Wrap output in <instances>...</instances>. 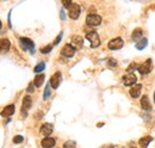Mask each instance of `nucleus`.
Here are the masks:
<instances>
[{
	"mask_svg": "<svg viewBox=\"0 0 155 148\" xmlns=\"http://www.w3.org/2000/svg\"><path fill=\"white\" fill-rule=\"evenodd\" d=\"M31 104H32L31 97H30V96H25L24 99H23V104H22V114H24V117L27 116L25 114H27V111L31 108Z\"/></svg>",
	"mask_w": 155,
	"mask_h": 148,
	"instance_id": "obj_8",
	"label": "nucleus"
},
{
	"mask_svg": "<svg viewBox=\"0 0 155 148\" xmlns=\"http://www.w3.org/2000/svg\"><path fill=\"white\" fill-rule=\"evenodd\" d=\"M60 15H61V19H62V20H64V19H66V15H64V12H63V10H61V12H60Z\"/></svg>",
	"mask_w": 155,
	"mask_h": 148,
	"instance_id": "obj_31",
	"label": "nucleus"
},
{
	"mask_svg": "<svg viewBox=\"0 0 155 148\" xmlns=\"http://www.w3.org/2000/svg\"><path fill=\"white\" fill-rule=\"evenodd\" d=\"M61 38H62V32L56 37V40H55V42H54V44H59V42L61 41Z\"/></svg>",
	"mask_w": 155,
	"mask_h": 148,
	"instance_id": "obj_29",
	"label": "nucleus"
},
{
	"mask_svg": "<svg viewBox=\"0 0 155 148\" xmlns=\"http://www.w3.org/2000/svg\"><path fill=\"white\" fill-rule=\"evenodd\" d=\"M86 38L91 42V47L92 48H97L100 45V38H99V35L96 31H91V32H87L86 34Z\"/></svg>",
	"mask_w": 155,
	"mask_h": 148,
	"instance_id": "obj_1",
	"label": "nucleus"
},
{
	"mask_svg": "<svg viewBox=\"0 0 155 148\" xmlns=\"http://www.w3.org/2000/svg\"><path fill=\"white\" fill-rule=\"evenodd\" d=\"M108 65H109V67H116V66H117V61L110 59V60L108 61Z\"/></svg>",
	"mask_w": 155,
	"mask_h": 148,
	"instance_id": "obj_27",
	"label": "nucleus"
},
{
	"mask_svg": "<svg viewBox=\"0 0 155 148\" xmlns=\"http://www.w3.org/2000/svg\"><path fill=\"white\" fill-rule=\"evenodd\" d=\"M64 148H76V147H75V142H73V141H67L66 143H64Z\"/></svg>",
	"mask_w": 155,
	"mask_h": 148,
	"instance_id": "obj_25",
	"label": "nucleus"
},
{
	"mask_svg": "<svg viewBox=\"0 0 155 148\" xmlns=\"http://www.w3.org/2000/svg\"><path fill=\"white\" fill-rule=\"evenodd\" d=\"M123 45H124L123 40L121 37H116V38H113L109 42L108 47H109V49H111V50H118V49H121Z\"/></svg>",
	"mask_w": 155,
	"mask_h": 148,
	"instance_id": "obj_3",
	"label": "nucleus"
},
{
	"mask_svg": "<svg viewBox=\"0 0 155 148\" xmlns=\"http://www.w3.org/2000/svg\"><path fill=\"white\" fill-rule=\"evenodd\" d=\"M142 35H143V31H142V29H135L133 35H131V38L133 41H140L142 38Z\"/></svg>",
	"mask_w": 155,
	"mask_h": 148,
	"instance_id": "obj_19",
	"label": "nucleus"
},
{
	"mask_svg": "<svg viewBox=\"0 0 155 148\" xmlns=\"http://www.w3.org/2000/svg\"><path fill=\"white\" fill-rule=\"evenodd\" d=\"M101 148H115L113 145H105V146H103Z\"/></svg>",
	"mask_w": 155,
	"mask_h": 148,
	"instance_id": "obj_33",
	"label": "nucleus"
},
{
	"mask_svg": "<svg viewBox=\"0 0 155 148\" xmlns=\"http://www.w3.org/2000/svg\"><path fill=\"white\" fill-rule=\"evenodd\" d=\"M15 110H16L15 105L13 104H10L6 108H4V110L1 111V116L3 117H10V116H12V115L15 114Z\"/></svg>",
	"mask_w": 155,
	"mask_h": 148,
	"instance_id": "obj_14",
	"label": "nucleus"
},
{
	"mask_svg": "<svg viewBox=\"0 0 155 148\" xmlns=\"http://www.w3.org/2000/svg\"><path fill=\"white\" fill-rule=\"evenodd\" d=\"M44 81V74H38V75L35 77V80H34V85L36 87H41L42 84Z\"/></svg>",
	"mask_w": 155,
	"mask_h": 148,
	"instance_id": "obj_18",
	"label": "nucleus"
},
{
	"mask_svg": "<svg viewBox=\"0 0 155 148\" xmlns=\"http://www.w3.org/2000/svg\"><path fill=\"white\" fill-rule=\"evenodd\" d=\"M136 66H137L136 64H131L130 66H129V67H128V69H126V71H128V73H130V72H133V71H134V69L136 68Z\"/></svg>",
	"mask_w": 155,
	"mask_h": 148,
	"instance_id": "obj_28",
	"label": "nucleus"
},
{
	"mask_svg": "<svg viewBox=\"0 0 155 148\" xmlns=\"http://www.w3.org/2000/svg\"><path fill=\"white\" fill-rule=\"evenodd\" d=\"M72 43H73V47H74V48L80 49V48H82V45H84V38H82L81 36L75 35V36L72 37Z\"/></svg>",
	"mask_w": 155,
	"mask_h": 148,
	"instance_id": "obj_13",
	"label": "nucleus"
},
{
	"mask_svg": "<svg viewBox=\"0 0 155 148\" xmlns=\"http://www.w3.org/2000/svg\"><path fill=\"white\" fill-rule=\"evenodd\" d=\"M44 68H45V64H44V62H41V64H38V65L34 68V72H35V73H40V72H42Z\"/></svg>",
	"mask_w": 155,
	"mask_h": 148,
	"instance_id": "obj_23",
	"label": "nucleus"
},
{
	"mask_svg": "<svg viewBox=\"0 0 155 148\" xmlns=\"http://www.w3.org/2000/svg\"><path fill=\"white\" fill-rule=\"evenodd\" d=\"M53 130H54V127H53L51 123H44V124L41 127V129H40L41 134L44 135V136H49V135L53 133Z\"/></svg>",
	"mask_w": 155,
	"mask_h": 148,
	"instance_id": "obj_11",
	"label": "nucleus"
},
{
	"mask_svg": "<svg viewBox=\"0 0 155 148\" xmlns=\"http://www.w3.org/2000/svg\"><path fill=\"white\" fill-rule=\"evenodd\" d=\"M154 102H155V92H154Z\"/></svg>",
	"mask_w": 155,
	"mask_h": 148,
	"instance_id": "obj_35",
	"label": "nucleus"
},
{
	"mask_svg": "<svg viewBox=\"0 0 155 148\" xmlns=\"http://www.w3.org/2000/svg\"><path fill=\"white\" fill-rule=\"evenodd\" d=\"M19 42L20 44L23 45V49L24 50H30V53H35L34 50V47H35V43L30 40V38H27V37H20L19 38Z\"/></svg>",
	"mask_w": 155,
	"mask_h": 148,
	"instance_id": "obj_2",
	"label": "nucleus"
},
{
	"mask_svg": "<svg viewBox=\"0 0 155 148\" xmlns=\"http://www.w3.org/2000/svg\"><path fill=\"white\" fill-rule=\"evenodd\" d=\"M62 4H63V6H66V7H71L72 6V3L71 1H62Z\"/></svg>",
	"mask_w": 155,
	"mask_h": 148,
	"instance_id": "obj_30",
	"label": "nucleus"
},
{
	"mask_svg": "<svg viewBox=\"0 0 155 148\" xmlns=\"http://www.w3.org/2000/svg\"><path fill=\"white\" fill-rule=\"evenodd\" d=\"M68 10H69L68 11V15H69V17L72 19H78V18H79L81 10H80V6L78 5V4H72V6Z\"/></svg>",
	"mask_w": 155,
	"mask_h": 148,
	"instance_id": "obj_5",
	"label": "nucleus"
},
{
	"mask_svg": "<svg viewBox=\"0 0 155 148\" xmlns=\"http://www.w3.org/2000/svg\"><path fill=\"white\" fill-rule=\"evenodd\" d=\"M147 44H148V40L145 38V37H142V38L136 43V48L138 50H142V49H145L147 47Z\"/></svg>",
	"mask_w": 155,
	"mask_h": 148,
	"instance_id": "obj_21",
	"label": "nucleus"
},
{
	"mask_svg": "<svg viewBox=\"0 0 155 148\" xmlns=\"http://www.w3.org/2000/svg\"><path fill=\"white\" fill-rule=\"evenodd\" d=\"M41 143H42V147H43V148H51V147L55 146L56 141H55V139H53V138H45V139L42 140Z\"/></svg>",
	"mask_w": 155,
	"mask_h": 148,
	"instance_id": "obj_17",
	"label": "nucleus"
},
{
	"mask_svg": "<svg viewBox=\"0 0 155 148\" xmlns=\"http://www.w3.org/2000/svg\"><path fill=\"white\" fill-rule=\"evenodd\" d=\"M136 80H137V78L133 73H129V74H126V75L123 77V84L125 86H133L136 82Z\"/></svg>",
	"mask_w": 155,
	"mask_h": 148,
	"instance_id": "obj_10",
	"label": "nucleus"
},
{
	"mask_svg": "<svg viewBox=\"0 0 155 148\" xmlns=\"http://www.w3.org/2000/svg\"><path fill=\"white\" fill-rule=\"evenodd\" d=\"M61 54H62L63 56H66V57H72V56L75 54V48H74L72 44H66V45L62 48Z\"/></svg>",
	"mask_w": 155,
	"mask_h": 148,
	"instance_id": "obj_7",
	"label": "nucleus"
},
{
	"mask_svg": "<svg viewBox=\"0 0 155 148\" xmlns=\"http://www.w3.org/2000/svg\"><path fill=\"white\" fill-rule=\"evenodd\" d=\"M101 23V17L98 15H88L86 18V24L89 27H97Z\"/></svg>",
	"mask_w": 155,
	"mask_h": 148,
	"instance_id": "obj_4",
	"label": "nucleus"
},
{
	"mask_svg": "<svg viewBox=\"0 0 155 148\" xmlns=\"http://www.w3.org/2000/svg\"><path fill=\"white\" fill-rule=\"evenodd\" d=\"M152 71V60H147L146 62H143L141 66H138V72L142 75H146Z\"/></svg>",
	"mask_w": 155,
	"mask_h": 148,
	"instance_id": "obj_6",
	"label": "nucleus"
},
{
	"mask_svg": "<svg viewBox=\"0 0 155 148\" xmlns=\"http://www.w3.org/2000/svg\"><path fill=\"white\" fill-rule=\"evenodd\" d=\"M1 25H3V24H1V22H0V29H1Z\"/></svg>",
	"mask_w": 155,
	"mask_h": 148,
	"instance_id": "obj_34",
	"label": "nucleus"
},
{
	"mask_svg": "<svg viewBox=\"0 0 155 148\" xmlns=\"http://www.w3.org/2000/svg\"><path fill=\"white\" fill-rule=\"evenodd\" d=\"M152 138L150 136H145V138H142V139H140V141H138V143H140V146L142 147V148H147L148 147V145L152 142Z\"/></svg>",
	"mask_w": 155,
	"mask_h": 148,
	"instance_id": "obj_20",
	"label": "nucleus"
},
{
	"mask_svg": "<svg viewBox=\"0 0 155 148\" xmlns=\"http://www.w3.org/2000/svg\"><path fill=\"white\" fill-rule=\"evenodd\" d=\"M61 72H56L53 77H51V79H50V86L53 89H57L59 86H60V82H61Z\"/></svg>",
	"mask_w": 155,
	"mask_h": 148,
	"instance_id": "obj_9",
	"label": "nucleus"
},
{
	"mask_svg": "<svg viewBox=\"0 0 155 148\" xmlns=\"http://www.w3.org/2000/svg\"><path fill=\"white\" fill-rule=\"evenodd\" d=\"M32 91H34V86H32V84H30V85H29V87H28V92L31 93Z\"/></svg>",
	"mask_w": 155,
	"mask_h": 148,
	"instance_id": "obj_32",
	"label": "nucleus"
},
{
	"mask_svg": "<svg viewBox=\"0 0 155 148\" xmlns=\"http://www.w3.org/2000/svg\"><path fill=\"white\" fill-rule=\"evenodd\" d=\"M23 141H24V139H23V136H20V135H17V136L13 138V143H20Z\"/></svg>",
	"mask_w": 155,
	"mask_h": 148,
	"instance_id": "obj_26",
	"label": "nucleus"
},
{
	"mask_svg": "<svg viewBox=\"0 0 155 148\" xmlns=\"http://www.w3.org/2000/svg\"><path fill=\"white\" fill-rule=\"evenodd\" d=\"M51 49H53V45L49 44V45H47V47H44V48L41 49V53H42V54H48V53L51 52Z\"/></svg>",
	"mask_w": 155,
	"mask_h": 148,
	"instance_id": "obj_24",
	"label": "nucleus"
},
{
	"mask_svg": "<svg viewBox=\"0 0 155 148\" xmlns=\"http://www.w3.org/2000/svg\"><path fill=\"white\" fill-rule=\"evenodd\" d=\"M141 91H142V85L141 84H136L130 89V92H129V93H130V96L133 98H137V97L141 96Z\"/></svg>",
	"mask_w": 155,
	"mask_h": 148,
	"instance_id": "obj_12",
	"label": "nucleus"
},
{
	"mask_svg": "<svg viewBox=\"0 0 155 148\" xmlns=\"http://www.w3.org/2000/svg\"><path fill=\"white\" fill-rule=\"evenodd\" d=\"M11 47V43L7 38H1L0 40V53H7Z\"/></svg>",
	"mask_w": 155,
	"mask_h": 148,
	"instance_id": "obj_15",
	"label": "nucleus"
},
{
	"mask_svg": "<svg viewBox=\"0 0 155 148\" xmlns=\"http://www.w3.org/2000/svg\"><path fill=\"white\" fill-rule=\"evenodd\" d=\"M141 108L146 111L152 110V105H150V102L148 99V96H143L141 98Z\"/></svg>",
	"mask_w": 155,
	"mask_h": 148,
	"instance_id": "obj_16",
	"label": "nucleus"
},
{
	"mask_svg": "<svg viewBox=\"0 0 155 148\" xmlns=\"http://www.w3.org/2000/svg\"><path fill=\"white\" fill-rule=\"evenodd\" d=\"M50 96H51V92H50V84H47V85H45V90H44V94H43V99L47 101Z\"/></svg>",
	"mask_w": 155,
	"mask_h": 148,
	"instance_id": "obj_22",
	"label": "nucleus"
}]
</instances>
